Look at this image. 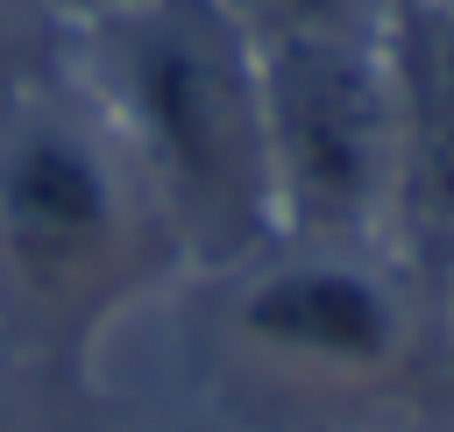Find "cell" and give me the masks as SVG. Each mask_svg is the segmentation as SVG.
Wrapping results in <instances>:
<instances>
[{
  "mask_svg": "<svg viewBox=\"0 0 454 432\" xmlns=\"http://www.w3.org/2000/svg\"><path fill=\"white\" fill-rule=\"evenodd\" d=\"M184 283L170 220L71 57L0 99V347L85 375L99 340Z\"/></svg>",
  "mask_w": 454,
  "mask_h": 432,
  "instance_id": "obj_1",
  "label": "cell"
},
{
  "mask_svg": "<svg viewBox=\"0 0 454 432\" xmlns=\"http://www.w3.org/2000/svg\"><path fill=\"white\" fill-rule=\"evenodd\" d=\"M71 71L149 177L184 283L277 241L262 50L227 0H128L71 35Z\"/></svg>",
  "mask_w": 454,
  "mask_h": 432,
  "instance_id": "obj_2",
  "label": "cell"
},
{
  "mask_svg": "<svg viewBox=\"0 0 454 432\" xmlns=\"http://www.w3.org/2000/svg\"><path fill=\"white\" fill-rule=\"evenodd\" d=\"M213 290V361L270 411H340L419 382L433 361V290L397 248L270 241L199 276Z\"/></svg>",
  "mask_w": 454,
  "mask_h": 432,
  "instance_id": "obj_3",
  "label": "cell"
},
{
  "mask_svg": "<svg viewBox=\"0 0 454 432\" xmlns=\"http://www.w3.org/2000/svg\"><path fill=\"white\" fill-rule=\"evenodd\" d=\"M277 241L397 248L404 191V85L397 35L383 42H255Z\"/></svg>",
  "mask_w": 454,
  "mask_h": 432,
  "instance_id": "obj_4",
  "label": "cell"
},
{
  "mask_svg": "<svg viewBox=\"0 0 454 432\" xmlns=\"http://www.w3.org/2000/svg\"><path fill=\"white\" fill-rule=\"evenodd\" d=\"M227 7L255 42H326V35L383 42L397 35L404 14V0H227Z\"/></svg>",
  "mask_w": 454,
  "mask_h": 432,
  "instance_id": "obj_5",
  "label": "cell"
},
{
  "mask_svg": "<svg viewBox=\"0 0 454 432\" xmlns=\"http://www.w3.org/2000/svg\"><path fill=\"white\" fill-rule=\"evenodd\" d=\"M64 57H71V28L43 0H0V99L50 78Z\"/></svg>",
  "mask_w": 454,
  "mask_h": 432,
  "instance_id": "obj_6",
  "label": "cell"
},
{
  "mask_svg": "<svg viewBox=\"0 0 454 432\" xmlns=\"http://www.w3.org/2000/svg\"><path fill=\"white\" fill-rule=\"evenodd\" d=\"M433 361H447V375H454V255L433 276Z\"/></svg>",
  "mask_w": 454,
  "mask_h": 432,
  "instance_id": "obj_7",
  "label": "cell"
},
{
  "mask_svg": "<svg viewBox=\"0 0 454 432\" xmlns=\"http://www.w3.org/2000/svg\"><path fill=\"white\" fill-rule=\"evenodd\" d=\"M43 7H50V14H57L71 35H78L85 21H99V14H114V7H128V0H43Z\"/></svg>",
  "mask_w": 454,
  "mask_h": 432,
  "instance_id": "obj_8",
  "label": "cell"
},
{
  "mask_svg": "<svg viewBox=\"0 0 454 432\" xmlns=\"http://www.w3.org/2000/svg\"><path fill=\"white\" fill-rule=\"evenodd\" d=\"M404 7H454V0H404Z\"/></svg>",
  "mask_w": 454,
  "mask_h": 432,
  "instance_id": "obj_9",
  "label": "cell"
}]
</instances>
